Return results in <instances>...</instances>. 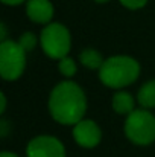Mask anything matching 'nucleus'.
I'll return each instance as SVG.
<instances>
[{
	"mask_svg": "<svg viewBox=\"0 0 155 157\" xmlns=\"http://www.w3.org/2000/svg\"><path fill=\"white\" fill-rule=\"evenodd\" d=\"M140 75L138 63L125 55H117L105 59L99 69V78L106 87L122 89L132 84Z\"/></svg>",
	"mask_w": 155,
	"mask_h": 157,
	"instance_id": "nucleus-2",
	"label": "nucleus"
},
{
	"mask_svg": "<svg viewBox=\"0 0 155 157\" xmlns=\"http://www.w3.org/2000/svg\"><path fill=\"white\" fill-rule=\"evenodd\" d=\"M73 137L78 145L84 148H94L96 145H99L102 133L94 121L82 119L73 127Z\"/></svg>",
	"mask_w": 155,
	"mask_h": 157,
	"instance_id": "nucleus-7",
	"label": "nucleus"
},
{
	"mask_svg": "<svg viewBox=\"0 0 155 157\" xmlns=\"http://www.w3.org/2000/svg\"><path fill=\"white\" fill-rule=\"evenodd\" d=\"M79 59H81V63L85 67H88L91 70L101 69L103 64L102 55L98 52V51H94V49H85V51H82L81 55H79Z\"/></svg>",
	"mask_w": 155,
	"mask_h": 157,
	"instance_id": "nucleus-11",
	"label": "nucleus"
},
{
	"mask_svg": "<svg viewBox=\"0 0 155 157\" xmlns=\"http://www.w3.org/2000/svg\"><path fill=\"white\" fill-rule=\"evenodd\" d=\"M41 48L47 56L62 59L70 51V32L61 23H49L40 35Z\"/></svg>",
	"mask_w": 155,
	"mask_h": 157,
	"instance_id": "nucleus-4",
	"label": "nucleus"
},
{
	"mask_svg": "<svg viewBox=\"0 0 155 157\" xmlns=\"http://www.w3.org/2000/svg\"><path fill=\"white\" fill-rule=\"evenodd\" d=\"M113 108L119 114H131L134 111V98L128 92H117L113 98Z\"/></svg>",
	"mask_w": 155,
	"mask_h": 157,
	"instance_id": "nucleus-9",
	"label": "nucleus"
},
{
	"mask_svg": "<svg viewBox=\"0 0 155 157\" xmlns=\"http://www.w3.org/2000/svg\"><path fill=\"white\" fill-rule=\"evenodd\" d=\"M26 14L32 21L46 25L53 17V6L49 0H28Z\"/></svg>",
	"mask_w": 155,
	"mask_h": 157,
	"instance_id": "nucleus-8",
	"label": "nucleus"
},
{
	"mask_svg": "<svg viewBox=\"0 0 155 157\" xmlns=\"http://www.w3.org/2000/svg\"><path fill=\"white\" fill-rule=\"evenodd\" d=\"M5 5H9V6H17V5H20V3H23L24 0H2Z\"/></svg>",
	"mask_w": 155,
	"mask_h": 157,
	"instance_id": "nucleus-15",
	"label": "nucleus"
},
{
	"mask_svg": "<svg viewBox=\"0 0 155 157\" xmlns=\"http://www.w3.org/2000/svg\"><path fill=\"white\" fill-rule=\"evenodd\" d=\"M28 157H65L64 145L53 136H38L28 144Z\"/></svg>",
	"mask_w": 155,
	"mask_h": 157,
	"instance_id": "nucleus-6",
	"label": "nucleus"
},
{
	"mask_svg": "<svg viewBox=\"0 0 155 157\" xmlns=\"http://www.w3.org/2000/svg\"><path fill=\"white\" fill-rule=\"evenodd\" d=\"M94 2H98V3H106L108 0H94Z\"/></svg>",
	"mask_w": 155,
	"mask_h": 157,
	"instance_id": "nucleus-18",
	"label": "nucleus"
},
{
	"mask_svg": "<svg viewBox=\"0 0 155 157\" xmlns=\"http://www.w3.org/2000/svg\"><path fill=\"white\" fill-rule=\"evenodd\" d=\"M26 66L24 49L12 41L5 40L0 44V73L6 81H15L21 76Z\"/></svg>",
	"mask_w": 155,
	"mask_h": 157,
	"instance_id": "nucleus-5",
	"label": "nucleus"
},
{
	"mask_svg": "<svg viewBox=\"0 0 155 157\" xmlns=\"http://www.w3.org/2000/svg\"><path fill=\"white\" fill-rule=\"evenodd\" d=\"M0 101H2V108H0V113H3V111H5V108H6V98H5V95H3V93L0 95Z\"/></svg>",
	"mask_w": 155,
	"mask_h": 157,
	"instance_id": "nucleus-16",
	"label": "nucleus"
},
{
	"mask_svg": "<svg viewBox=\"0 0 155 157\" xmlns=\"http://www.w3.org/2000/svg\"><path fill=\"white\" fill-rule=\"evenodd\" d=\"M125 134L135 145H149L155 140V117L146 110H134L125 122Z\"/></svg>",
	"mask_w": 155,
	"mask_h": 157,
	"instance_id": "nucleus-3",
	"label": "nucleus"
},
{
	"mask_svg": "<svg viewBox=\"0 0 155 157\" xmlns=\"http://www.w3.org/2000/svg\"><path fill=\"white\" fill-rule=\"evenodd\" d=\"M18 44L24 49V52H29V51H32V49L35 48V44H37V37H35L32 32H24V34L20 37Z\"/></svg>",
	"mask_w": 155,
	"mask_h": 157,
	"instance_id": "nucleus-13",
	"label": "nucleus"
},
{
	"mask_svg": "<svg viewBox=\"0 0 155 157\" xmlns=\"http://www.w3.org/2000/svg\"><path fill=\"white\" fill-rule=\"evenodd\" d=\"M49 110L56 122L76 125L82 121L87 110V99L82 89L73 81L59 82L50 93Z\"/></svg>",
	"mask_w": 155,
	"mask_h": 157,
	"instance_id": "nucleus-1",
	"label": "nucleus"
},
{
	"mask_svg": "<svg viewBox=\"0 0 155 157\" xmlns=\"http://www.w3.org/2000/svg\"><path fill=\"white\" fill-rule=\"evenodd\" d=\"M0 157H18V156L14 154V153H9V151H3V153L0 154Z\"/></svg>",
	"mask_w": 155,
	"mask_h": 157,
	"instance_id": "nucleus-17",
	"label": "nucleus"
},
{
	"mask_svg": "<svg viewBox=\"0 0 155 157\" xmlns=\"http://www.w3.org/2000/svg\"><path fill=\"white\" fill-rule=\"evenodd\" d=\"M58 69H59V72H61L64 76H67V78H70V76H73V75L76 73V64H75V61H73L72 58H68V56L59 59Z\"/></svg>",
	"mask_w": 155,
	"mask_h": 157,
	"instance_id": "nucleus-12",
	"label": "nucleus"
},
{
	"mask_svg": "<svg viewBox=\"0 0 155 157\" xmlns=\"http://www.w3.org/2000/svg\"><path fill=\"white\" fill-rule=\"evenodd\" d=\"M137 99H138L140 105H143L145 108H154L155 107V79L142 86V89L138 90Z\"/></svg>",
	"mask_w": 155,
	"mask_h": 157,
	"instance_id": "nucleus-10",
	"label": "nucleus"
},
{
	"mask_svg": "<svg viewBox=\"0 0 155 157\" xmlns=\"http://www.w3.org/2000/svg\"><path fill=\"white\" fill-rule=\"evenodd\" d=\"M148 0H120V3L128 9H140L146 5Z\"/></svg>",
	"mask_w": 155,
	"mask_h": 157,
	"instance_id": "nucleus-14",
	"label": "nucleus"
}]
</instances>
